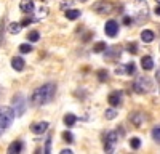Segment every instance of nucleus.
<instances>
[{"instance_id": "f257e3e1", "label": "nucleus", "mask_w": 160, "mask_h": 154, "mask_svg": "<svg viewBox=\"0 0 160 154\" xmlns=\"http://www.w3.org/2000/svg\"><path fill=\"white\" fill-rule=\"evenodd\" d=\"M55 95H56V84H53V82L43 84L42 87L35 88L34 93L31 95V105L32 106H45L53 101Z\"/></svg>"}, {"instance_id": "f03ea898", "label": "nucleus", "mask_w": 160, "mask_h": 154, "mask_svg": "<svg viewBox=\"0 0 160 154\" xmlns=\"http://www.w3.org/2000/svg\"><path fill=\"white\" fill-rule=\"evenodd\" d=\"M152 80L149 79L148 75H139L138 79L135 80V84H133V90H135L136 93L139 95H144V93H149L152 90Z\"/></svg>"}, {"instance_id": "7ed1b4c3", "label": "nucleus", "mask_w": 160, "mask_h": 154, "mask_svg": "<svg viewBox=\"0 0 160 154\" xmlns=\"http://www.w3.org/2000/svg\"><path fill=\"white\" fill-rule=\"evenodd\" d=\"M11 108L15 111V116L16 117H21V116L26 112V108H28V101H26V96L22 93H18L13 96V101H11Z\"/></svg>"}, {"instance_id": "20e7f679", "label": "nucleus", "mask_w": 160, "mask_h": 154, "mask_svg": "<svg viewBox=\"0 0 160 154\" xmlns=\"http://www.w3.org/2000/svg\"><path fill=\"white\" fill-rule=\"evenodd\" d=\"M15 111L10 106H0V127L8 128L15 121Z\"/></svg>"}, {"instance_id": "39448f33", "label": "nucleus", "mask_w": 160, "mask_h": 154, "mask_svg": "<svg viewBox=\"0 0 160 154\" xmlns=\"http://www.w3.org/2000/svg\"><path fill=\"white\" fill-rule=\"evenodd\" d=\"M148 18H149V7H148V2H144V0H138V2H136L135 21L141 24V23H144Z\"/></svg>"}, {"instance_id": "423d86ee", "label": "nucleus", "mask_w": 160, "mask_h": 154, "mask_svg": "<svg viewBox=\"0 0 160 154\" xmlns=\"http://www.w3.org/2000/svg\"><path fill=\"white\" fill-rule=\"evenodd\" d=\"M117 141H118L117 130H115V132H108V133L104 135V151H106V152H114Z\"/></svg>"}, {"instance_id": "0eeeda50", "label": "nucleus", "mask_w": 160, "mask_h": 154, "mask_svg": "<svg viewBox=\"0 0 160 154\" xmlns=\"http://www.w3.org/2000/svg\"><path fill=\"white\" fill-rule=\"evenodd\" d=\"M93 11H96L98 15H109L114 11V3L108 2V0H99L93 5Z\"/></svg>"}, {"instance_id": "6e6552de", "label": "nucleus", "mask_w": 160, "mask_h": 154, "mask_svg": "<svg viewBox=\"0 0 160 154\" xmlns=\"http://www.w3.org/2000/svg\"><path fill=\"white\" fill-rule=\"evenodd\" d=\"M104 32L108 37H115L118 34V23L114 21V19H109L104 24Z\"/></svg>"}, {"instance_id": "1a4fd4ad", "label": "nucleus", "mask_w": 160, "mask_h": 154, "mask_svg": "<svg viewBox=\"0 0 160 154\" xmlns=\"http://www.w3.org/2000/svg\"><path fill=\"white\" fill-rule=\"evenodd\" d=\"M108 101L112 108H120L123 103V93L122 92H112L109 96H108Z\"/></svg>"}, {"instance_id": "9d476101", "label": "nucleus", "mask_w": 160, "mask_h": 154, "mask_svg": "<svg viewBox=\"0 0 160 154\" xmlns=\"http://www.w3.org/2000/svg\"><path fill=\"white\" fill-rule=\"evenodd\" d=\"M48 130V122H35L31 125V132L35 133V135H40V133H45Z\"/></svg>"}, {"instance_id": "9b49d317", "label": "nucleus", "mask_w": 160, "mask_h": 154, "mask_svg": "<svg viewBox=\"0 0 160 154\" xmlns=\"http://www.w3.org/2000/svg\"><path fill=\"white\" fill-rule=\"evenodd\" d=\"M128 121L135 125L136 128H139V127L142 125V122H144V114H142V112H131L130 117H128Z\"/></svg>"}, {"instance_id": "f8f14e48", "label": "nucleus", "mask_w": 160, "mask_h": 154, "mask_svg": "<svg viewBox=\"0 0 160 154\" xmlns=\"http://www.w3.org/2000/svg\"><path fill=\"white\" fill-rule=\"evenodd\" d=\"M22 148H24L22 141H21V140H15V141H11V143H10L7 152H8V154H18V152L22 151Z\"/></svg>"}, {"instance_id": "ddd939ff", "label": "nucleus", "mask_w": 160, "mask_h": 154, "mask_svg": "<svg viewBox=\"0 0 160 154\" xmlns=\"http://www.w3.org/2000/svg\"><path fill=\"white\" fill-rule=\"evenodd\" d=\"M104 58L106 59H117V58H120V48L118 47H112V48H106L104 50Z\"/></svg>"}, {"instance_id": "4468645a", "label": "nucleus", "mask_w": 160, "mask_h": 154, "mask_svg": "<svg viewBox=\"0 0 160 154\" xmlns=\"http://www.w3.org/2000/svg\"><path fill=\"white\" fill-rule=\"evenodd\" d=\"M19 10L22 13H26V15H31V13L34 11V0H21V3H19Z\"/></svg>"}, {"instance_id": "2eb2a0df", "label": "nucleus", "mask_w": 160, "mask_h": 154, "mask_svg": "<svg viewBox=\"0 0 160 154\" xmlns=\"http://www.w3.org/2000/svg\"><path fill=\"white\" fill-rule=\"evenodd\" d=\"M11 68L15 69V71H22L26 68V61L21 58V56H15V58H11Z\"/></svg>"}, {"instance_id": "dca6fc26", "label": "nucleus", "mask_w": 160, "mask_h": 154, "mask_svg": "<svg viewBox=\"0 0 160 154\" xmlns=\"http://www.w3.org/2000/svg\"><path fill=\"white\" fill-rule=\"evenodd\" d=\"M141 68H142L144 71H151V69L154 68V59H152V56H149V55L142 56V58H141Z\"/></svg>"}, {"instance_id": "f3484780", "label": "nucleus", "mask_w": 160, "mask_h": 154, "mask_svg": "<svg viewBox=\"0 0 160 154\" xmlns=\"http://www.w3.org/2000/svg\"><path fill=\"white\" fill-rule=\"evenodd\" d=\"M154 38H155V34H154L151 29H144V31L141 32V40H142L144 44H151V42H154Z\"/></svg>"}, {"instance_id": "a211bd4d", "label": "nucleus", "mask_w": 160, "mask_h": 154, "mask_svg": "<svg viewBox=\"0 0 160 154\" xmlns=\"http://www.w3.org/2000/svg\"><path fill=\"white\" fill-rule=\"evenodd\" d=\"M64 15H66V18H68V19L74 21V19L80 18V15H82V11H80V10H68V11L64 13Z\"/></svg>"}, {"instance_id": "6ab92c4d", "label": "nucleus", "mask_w": 160, "mask_h": 154, "mask_svg": "<svg viewBox=\"0 0 160 154\" xmlns=\"http://www.w3.org/2000/svg\"><path fill=\"white\" fill-rule=\"evenodd\" d=\"M62 121H64V124H66V127H72V125H74V124H75V122H77L78 119L75 117V116H74V114H66Z\"/></svg>"}, {"instance_id": "aec40b11", "label": "nucleus", "mask_w": 160, "mask_h": 154, "mask_svg": "<svg viewBox=\"0 0 160 154\" xmlns=\"http://www.w3.org/2000/svg\"><path fill=\"white\" fill-rule=\"evenodd\" d=\"M21 29H22V24H21V23H11L10 28H8L10 34H19Z\"/></svg>"}, {"instance_id": "412c9836", "label": "nucleus", "mask_w": 160, "mask_h": 154, "mask_svg": "<svg viewBox=\"0 0 160 154\" xmlns=\"http://www.w3.org/2000/svg\"><path fill=\"white\" fill-rule=\"evenodd\" d=\"M104 117L108 119V121L115 119V117H117V111H115L114 108H111V109H106V112H104Z\"/></svg>"}, {"instance_id": "4be33fe9", "label": "nucleus", "mask_w": 160, "mask_h": 154, "mask_svg": "<svg viewBox=\"0 0 160 154\" xmlns=\"http://www.w3.org/2000/svg\"><path fill=\"white\" fill-rule=\"evenodd\" d=\"M130 148H131V149H139V148H141V140H139L138 136L131 138V140H130Z\"/></svg>"}, {"instance_id": "5701e85b", "label": "nucleus", "mask_w": 160, "mask_h": 154, "mask_svg": "<svg viewBox=\"0 0 160 154\" xmlns=\"http://www.w3.org/2000/svg\"><path fill=\"white\" fill-rule=\"evenodd\" d=\"M151 135H152V140L155 141V143H160V127H154Z\"/></svg>"}, {"instance_id": "b1692460", "label": "nucleus", "mask_w": 160, "mask_h": 154, "mask_svg": "<svg viewBox=\"0 0 160 154\" xmlns=\"http://www.w3.org/2000/svg\"><path fill=\"white\" fill-rule=\"evenodd\" d=\"M18 50L21 51V53H31V51H32L34 48H32V45H31V44H21V45L18 47Z\"/></svg>"}, {"instance_id": "393cba45", "label": "nucleus", "mask_w": 160, "mask_h": 154, "mask_svg": "<svg viewBox=\"0 0 160 154\" xmlns=\"http://www.w3.org/2000/svg\"><path fill=\"white\" fill-rule=\"evenodd\" d=\"M38 38H40L38 31H31V32L28 34V40H29V42H37Z\"/></svg>"}, {"instance_id": "a878e982", "label": "nucleus", "mask_w": 160, "mask_h": 154, "mask_svg": "<svg viewBox=\"0 0 160 154\" xmlns=\"http://www.w3.org/2000/svg\"><path fill=\"white\" fill-rule=\"evenodd\" d=\"M106 48H108V47H106V44H104V42H98L95 47H93V51H95V53H102V51H104Z\"/></svg>"}, {"instance_id": "bb28decb", "label": "nucleus", "mask_w": 160, "mask_h": 154, "mask_svg": "<svg viewBox=\"0 0 160 154\" xmlns=\"http://www.w3.org/2000/svg\"><path fill=\"white\" fill-rule=\"evenodd\" d=\"M108 79H109V74H108V71H104V69L98 71V80H99V82H106Z\"/></svg>"}, {"instance_id": "cd10ccee", "label": "nucleus", "mask_w": 160, "mask_h": 154, "mask_svg": "<svg viewBox=\"0 0 160 154\" xmlns=\"http://www.w3.org/2000/svg\"><path fill=\"white\" fill-rule=\"evenodd\" d=\"M62 140L68 141V143H72V141H74V135L69 130H66V132H62Z\"/></svg>"}, {"instance_id": "c85d7f7f", "label": "nucleus", "mask_w": 160, "mask_h": 154, "mask_svg": "<svg viewBox=\"0 0 160 154\" xmlns=\"http://www.w3.org/2000/svg\"><path fill=\"white\" fill-rule=\"evenodd\" d=\"M125 71H127V74H128V75L135 74V71H136V66H135V63H128L127 66H125Z\"/></svg>"}, {"instance_id": "c756f323", "label": "nucleus", "mask_w": 160, "mask_h": 154, "mask_svg": "<svg viewBox=\"0 0 160 154\" xmlns=\"http://www.w3.org/2000/svg\"><path fill=\"white\" fill-rule=\"evenodd\" d=\"M127 50H128V53H131V55H135L136 51H138V45H136L135 42H131V44H128Z\"/></svg>"}, {"instance_id": "7c9ffc66", "label": "nucleus", "mask_w": 160, "mask_h": 154, "mask_svg": "<svg viewBox=\"0 0 160 154\" xmlns=\"http://www.w3.org/2000/svg\"><path fill=\"white\" fill-rule=\"evenodd\" d=\"M34 21H37V18H31V16H29V18H24V19L21 21V24H22V26H29V24L34 23Z\"/></svg>"}, {"instance_id": "2f4dec72", "label": "nucleus", "mask_w": 160, "mask_h": 154, "mask_svg": "<svg viewBox=\"0 0 160 154\" xmlns=\"http://www.w3.org/2000/svg\"><path fill=\"white\" fill-rule=\"evenodd\" d=\"M45 152H51V136H48L47 145H45Z\"/></svg>"}, {"instance_id": "473e14b6", "label": "nucleus", "mask_w": 160, "mask_h": 154, "mask_svg": "<svg viewBox=\"0 0 160 154\" xmlns=\"http://www.w3.org/2000/svg\"><path fill=\"white\" fill-rule=\"evenodd\" d=\"M115 74H127V71H125V66H117L115 68Z\"/></svg>"}, {"instance_id": "72a5a7b5", "label": "nucleus", "mask_w": 160, "mask_h": 154, "mask_svg": "<svg viewBox=\"0 0 160 154\" xmlns=\"http://www.w3.org/2000/svg\"><path fill=\"white\" fill-rule=\"evenodd\" d=\"M133 21H135V19H133L131 16H125V18H123V24H127V26L133 24Z\"/></svg>"}, {"instance_id": "f704fd0d", "label": "nucleus", "mask_w": 160, "mask_h": 154, "mask_svg": "<svg viewBox=\"0 0 160 154\" xmlns=\"http://www.w3.org/2000/svg\"><path fill=\"white\" fill-rule=\"evenodd\" d=\"M154 13H155V15H157V16H160V5H158V7H155V10H154Z\"/></svg>"}, {"instance_id": "c9c22d12", "label": "nucleus", "mask_w": 160, "mask_h": 154, "mask_svg": "<svg viewBox=\"0 0 160 154\" xmlns=\"http://www.w3.org/2000/svg\"><path fill=\"white\" fill-rule=\"evenodd\" d=\"M61 154H72V151H71V149H62Z\"/></svg>"}, {"instance_id": "e433bc0d", "label": "nucleus", "mask_w": 160, "mask_h": 154, "mask_svg": "<svg viewBox=\"0 0 160 154\" xmlns=\"http://www.w3.org/2000/svg\"><path fill=\"white\" fill-rule=\"evenodd\" d=\"M155 77H157V82H160V68H158V71H157V74H155Z\"/></svg>"}, {"instance_id": "4c0bfd02", "label": "nucleus", "mask_w": 160, "mask_h": 154, "mask_svg": "<svg viewBox=\"0 0 160 154\" xmlns=\"http://www.w3.org/2000/svg\"><path fill=\"white\" fill-rule=\"evenodd\" d=\"M3 132H5V128H3V127H0V136H2V133H3Z\"/></svg>"}, {"instance_id": "58836bf2", "label": "nucleus", "mask_w": 160, "mask_h": 154, "mask_svg": "<svg viewBox=\"0 0 160 154\" xmlns=\"http://www.w3.org/2000/svg\"><path fill=\"white\" fill-rule=\"evenodd\" d=\"M78 2H88V0H78Z\"/></svg>"}, {"instance_id": "ea45409f", "label": "nucleus", "mask_w": 160, "mask_h": 154, "mask_svg": "<svg viewBox=\"0 0 160 154\" xmlns=\"http://www.w3.org/2000/svg\"><path fill=\"white\" fill-rule=\"evenodd\" d=\"M157 3H158V5H160V0H157Z\"/></svg>"}]
</instances>
